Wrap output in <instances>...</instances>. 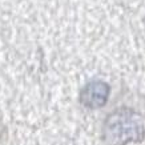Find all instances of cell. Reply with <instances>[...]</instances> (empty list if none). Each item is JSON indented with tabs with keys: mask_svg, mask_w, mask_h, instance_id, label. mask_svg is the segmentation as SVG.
<instances>
[{
	"mask_svg": "<svg viewBox=\"0 0 145 145\" xmlns=\"http://www.w3.org/2000/svg\"><path fill=\"white\" fill-rule=\"evenodd\" d=\"M145 128L140 114L131 109L114 110L103 127V140L106 145H128L144 140Z\"/></svg>",
	"mask_w": 145,
	"mask_h": 145,
	"instance_id": "6da1fadb",
	"label": "cell"
},
{
	"mask_svg": "<svg viewBox=\"0 0 145 145\" xmlns=\"http://www.w3.org/2000/svg\"><path fill=\"white\" fill-rule=\"evenodd\" d=\"M109 96V85L104 81H91L80 93V103L85 108L96 109L105 105Z\"/></svg>",
	"mask_w": 145,
	"mask_h": 145,
	"instance_id": "7a4b0ae2",
	"label": "cell"
}]
</instances>
